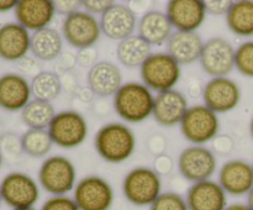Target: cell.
I'll return each mask as SVG.
<instances>
[{"mask_svg":"<svg viewBox=\"0 0 253 210\" xmlns=\"http://www.w3.org/2000/svg\"><path fill=\"white\" fill-rule=\"evenodd\" d=\"M96 153L111 165L126 162L136 150V136L125 123H109L101 126L94 137Z\"/></svg>","mask_w":253,"mask_h":210,"instance_id":"6da1fadb","label":"cell"},{"mask_svg":"<svg viewBox=\"0 0 253 210\" xmlns=\"http://www.w3.org/2000/svg\"><path fill=\"white\" fill-rule=\"evenodd\" d=\"M155 94L142 82H127L113 96V106L126 124H140L152 116Z\"/></svg>","mask_w":253,"mask_h":210,"instance_id":"7a4b0ae2","label":"cell"},{"mask_svg":"<svg viewBox=\"0 0 253 210\" xmlns=\"http://www.w3.org/2000/svg\"><path fill=\"white\" fill-rule=\"evenodd\" d=\"M142 83L153 93L175 89L182 78V66L167 52H152L140 68Z\"/></svg>","mask_w":253,"mask_h":210,"instance_id":"3957f363","label":"cell"},{"mask_svg":"<svg viewBox=\"0 0 253 210\" xmlns=\"http://www.w3.org/2000/svg\"><path fill=\"white\" fill-rule=\"evenodd\" d=\"M39 184L51 195H68L77 185V169L68 157L53 155L44 158L37 173Z\"/></svg>","mask_w":253,"mask_h":210,"instance_id":"277c9868","label":"cell"},{"mask_svg":"<svg viewBox=\"0 0 253 210\" xmlns=\"http://www.w3.org/2000/svg\"><path fill=\"white\" fill-rule=\"evenodd\" d=\"M125 199L135 207H148L162 194V179L153 168L138 166L131 169L123 180Z\"/></svg>","mask_w":253,"mask_h":210,"instance_id":"5b68a950","label":"cell"},{"mask_svg":"<svg viewBox=\"0 0 253 210\" xmlns=\"http://www.w3.org/2000/svg\"><path fill=\"white\" fill-rule=\"evenodd\" d=\"M183 137L192 145L205 146L220 132V119L204 104L189 106L179 124Z\"/></svg>","mask_w":253,"mask_h":210,"instance_id":"8992f818","label":"cell"},{"mask_svg":"<svg viewBox=\"0 0 253 210\" xmlns=\"http://www.w3.org/2000/svg\"><path fill=\"white\" fill-rule=\"evenodd\" d=\"M54 145L63 150H73L85 142L89 133L88 121L76 110H63L56 114L48 126Z\"/></svg>","mask_w":253,"mask_h":210,"instance_id":"52a82bcc","label":"cell"},{"mask_svg":"<svg viewBox=\"0 0 253 210\" xmlns=\"http://www.w3.org/2000/svg\"><path fill=\"white\" fill-rule=\"evenodd\" d=\"M61 34L69 46L76 49H83L95 47L103 32L98 17L81 9L63 17Z\"/></svg>","mask_w":253,"mask_h":210,"instance_id":"ba28073f","label":"cell"},{"mask_svg":"<svg viewBox=\"0 0 253 210\" xmlns=\"http://www.w3.org/2000/svg\"><path fill=\"white\" fill-rule=\"evenodd\" d=\"M177 167L179 174L193 184L211 179L217 169V158L207 146L190 145L179 153Z\"/></svg>","mask_w":253,"mask_h":210,"instance_id":"9c48e42d","label":"cell"},{"mask_svg":"<svg viewBox=\"0 0 253 210\" xmlns=\"http://www.w3.org/2000/svg\"><path fill=\"white\" fill-rule=\"evenodd\" d=\"M1 199L11 209L35 208L41 197V187L31 175L24 172H11L0 183Z\"/></svg>","mask_w":253,"mask_h":210,"instance_id":"30bf717a","label":"cell"},{"mask_svg":"<svg viewBox=\"0 0 253 210\" xmlns=\"http://www.w3.org/2000/svg\"><path fill=\"white\" fill-rule=\"evenodd\" d=\"M73 199L79 210H110L115 193L105 178L91 174L78 180Z\"/></svg>","mask_w":253,"mask_h":210,"instance_id":"8fae6325","label":"cell"},{"mask_svg":"<svg viewBox=\"0 0 253 210\" xmlns=\"http://www.w3.org/2000/svg\"><path fill=\"white\" fill-rule=\"evenodd\" d=\"M235 52L234 44L225 37L207 40L199 58L203 72L210 78L227 77L235 69Z\"/></svg>","mask_w":253,"mask_h":210,"instance_id":"7c38bea8","label":"cell"},{"mask_svg":"<svg viewBox=\"0 0 253 210\" xmlns=\"http://www.w3.org/2000/svg\"><path fill=\"white\" fill-rule=\"evenodd\" d=\"M204 105L214 113L226 114L239 106L242 91L239 84L230 77L210 78L202 90Z\"/></svg>","mask_w":253,"mask_h":210,"instance_id":"4fadbf2b","label":"cell"},{"mask_svg":"<svg viewBox=\"0 0 253 210\" xmlns=\"http://www.w3.org/2000/svg\"><path fill=\"white\" fill-rule=\"evenodd\" d=\"M165 12L173 30L183 32H197L208 15L202 0H170Z\"/></svg>","mask_w":253,"mask_h":210,"instance_id":"5bb4252c","label":"cell"},{"mask_svg":"<svg viewBox=\"0 0 253 210\" xmlns=\"http://www.w3.org/2000/svg\"><path fill=\"white\" fill-rule=\"evenodd\" d=\"M217 182L227 195H247L253 188V165L240 158L227 161L217 172Z\"/></svg>","mask_w":253,"mask_h":210,"instance_id":"9a60e30c","label":"cell"},{"mask_svg":"<svg viewBox=\"0 0 253 210\" xmlns=\"http://www.w3.org/2000/svg\"><path fill=\"white\" fill-rule=\"evenodd\" d=\"M99 21L104 36L120 42L135 35L138 20L136 12L130 6L114 2L108 11L99 17Z\"/></svg>","mask_w":253,"mask_h":210,"instance_id":"2e32d148","label":"cell"},{"mask_svg":"<svg viewBox=\"0 0 253 210\" xmlns=\"http://www.w3.org/2000/svg\"><path fill=\"white\" fill-rule=\"evenodd\" d=\"M14 11L17 24L32 34L51 26L57 14L52 0H19Z\"/></svg>","mask_w":253,"mask_h":210,"instance_id":"e0dca14e","label":"cell"},{"mask_svg":"<svg viewBox=\"0 0 253 210\" xmlns=\"http://www.w3.org/2000/svg\"><path fill=\"white\" fill-rule=\"evenodd\" d=\"M188 109L187 95L180 90L172 89L155 96L152 118L162 127H174L179 125Z\"/></svg>","mask_w":253,"mask_h":210,"instance_id":"ac0fdd59","label":"cell"},{"mask_svg":"<svg viewBox=\"0 0 253 210\" xmlns=\"http://www.w3.org/2000/svg\"><path fill=\"white\" fill-rule=\"evenodd\" d=\"M32 100L31 83L21 73L0 76V108L6 111H21Z\"/></svg>","mask_w":253,"mask_h":210,"instance_id":"d6986e66","label":"cell"},{"mask_svg":"<svg viewBox=\"0 0 253 210\" xmlns=\"http://www.w3.org/2000/svg\"><path fill=\"white\" fill-rule=\"evenodd\" d=\"M185 199L189 210H225L229 205L226 192L217 180L212 179L193 183Z\"/></svg>","mask_w":253,"mask_h":210,"instance_id":"ffe728a7","label":"cell"},{"mask_svg":"<svg viewBox=\"0 0 253 210\" xmlns=\"http://www.w3.org/2000/svg\"><path fill=\"white\" fill-rule=\"evenodd\" d=\"M123 84V72L111 61H99L86 73V86L101 98L114 96Z\"/></svg>","mask_w":253,"mask_h":210,"instance_id":"44dd1931","label":"cell"},{"mask_svg":"<svg viewBox=\"0 0 253 210\" xmlns=\"http://www.w3.org/2000/svg\"><path fill=\"white\" fill-rule=\"evenodd\" d=\"M31 52V34L17 22L0 26V58L19 62Z\"/></svg>","mask_w":253,"mask_h":210,"instance_id":"7402d4cb","label":"cell"},{"mask_svg":"<svg viewBox=\"0 0 253 210\" xmlns=\"http://www.w3.org/2000/svg\"><path fill=\"white\" fill-rule=\"evenodd\" d=\"M204 42L198 32L174 31L166 43V52L180 66H189L199 62Z\"/></svg>","mask_w":253,"mask_h":210,"instance_id":"603a6c76","label":"cell"},{"mask_svg":"<svg viewBox=\"0 0 253 210\" xmlns=\"http://www.w3.org/2000/svg\"><path fill=\"white\" fill-rule=\"evenodd\" d=\"M172 34V24L161 10H148L138 19L137 35L151 47L166 44Z\"/></svg>","mask_w":253,"mask_h":210,"instance_id":"cb8c5ba5","label":"cell"},{"mask_svg":"<svg viewBox=\"0 0 253 210\" xmlns=\"http://www.w3.org/2000/svg\"><path fill=\"white\" fill-rule=\"evenodd\" d=\"M63 43L61 31L49 26L31 35V53L39 61H56L63 53Z\"/></svg>","mask_w":253,"mask_h":210,"instance_id":"d4e9b609","label":"cell"},{"mask_svg":"<svg viewBox=\"0 0 253 210\" xmlns=\"http://www.w3.org/2000/svg\"><path fill=\"white\" fill-rule=\"evenodd\" d=\"M151 53L152 47L137 34L118 42L116 46V58L121 66L128 69H140Z\"/></svg>","mask_w":253,"mask_h":210,"instance_id":"484cf974","label":"cell"},{"mask_svg":"<svg viewBox=\"0 0 253 210\" xmlns=\"http://www.w3.org/2000/svg\"><path fill=\"white\" fill-rule=\"evenodd\" d=\"M230 31L239 37L253 36V0L232 1L229 12L225 16Z\"/></svg>","mask_w":253,"mask_h":210,"instance_id":"4316f807","label":"cell"},{"mask_svg":"<svg viewBox=\"0 0 253 210\" xmlns=\"http://www.w3.org/2000/svg\"><path fill=\"white\" fill-rule=\"evenodd\" d=\"M56 114L52 103L32 99L21 110V120L29 128L47 130Z\"/></svg>","mask_w":253,"mask_h":210,"instance_id":"83f0119b","label":"cell"},{"mask_svg":"<svg viewBox=\"0 0 253 210\" xmlns=\"http://www.w3.org/2000/svg\"><path fill=\"white\" fill-rule=\"evenodd\" d=\"M32 98L52 103L62 93L61 76L52 71H41L31 79Z\"/></svg>","mask_w":253,"mask_h":210,"instance_id":"f1b7e54d","label":"cell"},{"mask_svg":"<svg viewBox=\"0 0 253 210\" xmlns=\"http://www.w3.org/2000/svg\"><path fill=\"white\" fill-rule=\"evenodd\" d=\"M53 141L48 130H35L29 128L21 136V146L25 155L32 158H43L51 152Z\"/></svg>","mask_w":253,"mask_h":210,"instance_id":"f546056e","label":"cell"},{"mask_svg":"<svg viewBox=\"0 0 253 210\" xmlns=\"http://www.w3.org/2000/svg\"><path fill=\"white\" fill-rule=\"evenodd\" d=\"M235 68L241 76L253 78V40H249L236 47Z\"/></svg>","mask_w":253,"mask_h":210,"instance_id":"4dcf8cb0","label":"cell"},{"mask_svg":"<svg viewBox=\"0 0 253 210\" xmlns=\"http://www.w3.org/2000/svg\"><path fill=\"white\" fill-rule=\"evenodd\" d=\"M150 210H189L187 199L177 192H162L153 202Z\"/></svg>","mask_w":253,"mask_h":210,"instance_id":"1f68e13d","label":"cell"},{"mask_svg":"<svg viewBox=\"0 0 253 210\" xmlns=\"http://www.w3.org/2000/svg\"><path fill=\"white\" fill-rule=\"evenodd\" d=\"M0 152L2 157L17 158L24 153L21 146V137H17L15 133L6 132L0 136Z\"/></svg>","mask_w":253,"mask_h":210,"instance_id":"d6a6232c","label":"cell"},{"mask_svg":"<svg viewBox=\"0 0 253 210\" xmlns=\"http://www.w3.org/2000/svg\"><path fill=\"white\" fill-rule=\"evenodd\" d=\"M40 210H79L73 197L69 195H51L44 200Z\"/></svg>","mask_w":253,"mask_h":210,"instance_id":"836d02e7","label":"cell"},{"mask_svg":"<svg viewBox=\"0 0 253 210\" xmlns=\"http://www.w3.org/2000/svg\"><path fill=\"white\" fill-rule=\"evenodd\" d=\"M98 58L99 51L95 47L78 49V52H77V63H78V66H81L82 68H86L88 71L98 63Z\"/></svg>","mask_w":253,"mask_h":210,"instance_id":"e575fe53","label":"cell"},{"mask_svg":"<svg viewBox=\"0 0 253 210\" xmlns=\"http://www.w3.org/2000/svg\"><path fill=\"white\" fill-rule=\"evenodd\" d=\"M115 1L111 0H83L82 1V9L85 10L89 14L94 15L96 17H100L105 11H108L109 7Z\"/></svg>","mask_w":253,"mask_h":210,"instance_id":"d590c367","label":"cell"},{"mask_svg":"<svg viewBox=\"0 0 253 210\" xmlns=\"http://www.w3.org/2000/svg\"><path fill=\"white\" fill-rule=\"evenodd\" d=\"M208 15L211 16H226L231 7V0H207L204 1Z\"/></svg>","mask_w":253,"mask_h":210,"instance_id":"8d00e7d4","label":"cell"},{"mask_svg":"<svg viewBox=\"0 0 253 210\" xmlns=\"http://www.w3.org/2000/svg\"><path fill=\"white\" fill-rule=\"evenodd\" d=\"M77 53H72V52H63L61 56L57 59L56 64V73L58 76H63V74L68 73L71 69H73L77 66Z\"/></svg>","mask_w":253,"mask_h":210,"instance_id":"74e56055","label":"cell"},{"mask_svg":"<svg viewBox=\"0 0 253 210\" xmlns=\"http://www.w3.org/2000/svg\"><path fill=\"white\" fill-rule=\"evenodd\" d=\"M212 152L215 155H229L234 150V140L229 135H217L212 141Z\"/></svg>","mask_w":253,"mask_h":210,"instance_id":"f35d334b","label":"cell"},{"mask_svg":"<svg viewBox=\"0 0 253 210\" xmlns=\"http://www.w3.org/2000/svg\"><path fill=\"white\" fill-rule=\"evenodd\" d=\"M173 168H174V161H173V158L169 155L162 153V155H158L155 157L153 169L160 175L169 174L173 170Z\"/></svg>","mask_w":253,"mask_h":210,"instance_id":"ab89813d","label":"cell"},{"mask_svg":"<svg viewBox=\"0 0 253 210\" xmlns=\"http://www.w3.org/2000/svg\"><path fill=\"white\" fill-rule=\"evenodd\" d=\"M54 7H56L57 14L67 17L82 9V1L81 0H58V1H54Z\"/></svg>","mask_w":253,"mask_h":210,"instance_id":"60d3db41","label":"cell"},{"mask_svg":"<svg viewBox=\"0 0 253 210\" xmlns=\"http://www.w3.org/2000/svg\"><path fill=\"white\" fill-rule=\"evenodd\" d=\"M17 67H19L20 72H21L22 76L25 74H31L32 77H35L36 74H39V66L36 63V58H31V57H25L21 61L17 62Z\"/></svg>","mask_w":253,"mask_h":210,"instance_id":"b9f144b4","label":"cell"},{"mask_svg":"<svg viewBox=\"0 0 253 210\" xmlns=\"http://www.w3.org/2000/svg\"><path fill=\"white\" fill-rule=\"evenodd\" d=\"M166 145H167V143H166L165 137L156 133V135H153L152 137L148 140V145L147 146H148V150H150L156 157V156L165 153Z\"/></svg>","mask_w":253,"mask_h":210,"instance_id":"7bdbcfd3","label":"cell"},{"mask_svg":"<svg viewBox=\"0 0 253 210\" xmlns=\"http://www.w3.org/2000/svg\"><path fill=\"white\" fill-rule=\"evenodd\" d=\"M16 4V0H0V12H7L10 10H15Z\"/></svg>","mask_w":253,"mask_h":210,"instance_id":"ee69618b","label":"cell"},{"mask_svg":"<svg viewBox=\"0 0 253 210\" xmlns=\"http://www.w3.org/2000/svg\"><path fill=\"white\" fill-rule=\"evenodd\" d=\"M225 210H252L246 203H234V204H229Z\"/></svg>","mask_w":253,"mask_h":210,"instance_id":"f6af8a7d","label":"cell"},{"mask_svg":"<svg viewBox=\"0 0 253 210\" xmlns=\"http://www.w3.org/2000/svg\"><path fill=\"white\" fill-rule=\"evenodd\" d=\"M246 204L249 205V207L253 210V188H252L251 192L247 194V203H246Z\"/></svg>","mask_w":253,"mask_h":210,"instance_id":"bcb514c9","label":"cell"},{"mask_svg":"<svg viewBox=\"0 0 253 210\" xmlns=\"http://www.w3.org/2000/svg\"><path fill=\"white\" fill-rule=\"evenodd\" d=\"M250 133H251V136L253 138V116H252L251 121H250Z\"/></svg>","mask_w":253,"mask_h":210,"instance_id":"7dc6e473","label":"cell"},{"mask_svg":"<svg viewBox=\"0 0 253 210\" xmlns=\"http://www.w3.org/2000/svg\"><path fill=\"white\" fill-rule=\"evenodd\" d=\"M11 210H37L36 208H24V209H11Z\"/></svg>","mask_w":253,"mask_h":210,"instance_id":"c3c4849f","label":"cell"},{"mask_svg":"<svg viewBox=\"0 0 253 210\" xmlns=\"http://www.w3.org/2000/svg\"><path fill=\"white\" fill-rule=\"evenodd\" d=\"M1 165H2V155L1 152H0V168H1Z\"/></svg>","mask_w":253,"mask_h":210,"instance_id":"681fc988","label":"cell"},{"mask_svg":"<svg viewBox=\"0 0 253 210\" xmlns=\"http://www.w3.org/2000/svg\"><path fill=\"white\" fill-rule=\"evenodd\" d=\"M1 203H2V199H1V194H0V207H1Z\"/></svg>","mask_w":253,"mask_h":210,"instance_id":"f907efd6","label":"cell"},{"mask_svg":"<svg viewBox=\"0 0 253 210\" xmlns=\"http://www.w3.org/2000/svg\"><path fill=\"white\" fill-rule=\"evenodd\" d=\"M252 165H253V163H252Z\"/></svg>","mask_w":253,"mask_h":210,"instance_id":"816d5d0a","label":"cell"}]
</instances>
